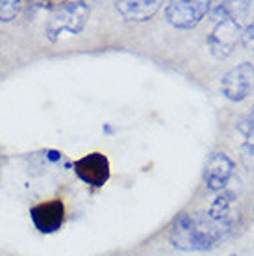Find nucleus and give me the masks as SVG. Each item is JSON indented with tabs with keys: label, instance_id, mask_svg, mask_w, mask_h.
<instances>
[{
	"label": "nucleus",
	"instance_id": "16",
	"mask_svg": "<svg viewBox=\"0 0 254 256\" xmlns=\"http://www.w3.org/2000/svg\"><path fill=\"white\" fill-rule=\"evenodd\" d=\"M230 256H238V254H230Z\"/></svg>",
	"mask_w": 254,
	"mask_h": 256
},
{
	"label": "nucleus",
	"instance_id": "9",
	"mask_svg": "<svg viewBox=\"0 0 254 256\" xmlns=\"http://www.w3.org/2000/svg\"><path fill=\"white\" fill-rule=\"evenodd\" d=\"M115 10L126 22H146L162 10V2H158V0L115 2Z\"/></svg>",
	"mask_w": 254,
	"mask_h": 256
},
{
	"label": "nucleus",
	"instance_id": "1",
	"mask_svg": "<svg viewBox=\"0 0 254 256\" xmlns=\"http://www.w3.org/2000/svg\"><path fill=\"white\" fill-rule=\"evenodd\" d=\"M234 223H219L208 214H180L171 224L169 242L184 252H204L219 247L234 232Z\"/></svg>",
	"mask_w": 254,
	"mask_h": 256
},
{
	"label": "nucleus",
	"instance_id": "4",
	"mask_svg": "<svg viewBox=\"0 0 254 256\" xmlns=\"http://www.w3.org/2000/svg\"><path fill=\"white\" fill-rule=\"evenodd\" d=\"M74 173L84 184L89 188H102L108 184L110 176H112V167L106 154L102 152H91L88 156L80 158L74 162Z\"/></svg>",
	"mask_w": 254,
	"mask_h": 256
},
{
	"label": "nucleus",
	"instance_id": "6",
	"mask_svg": "<svg viewBox=\"0 0 254 256\" xmlns=\"http://www.w3.org/2000/svg\"><path fill=\"white\" fill-rule=\"evenodd\" d=\"M242 39V26L238 19H226L217 22L214 32L208 38V46H210L212 56L216 60H226L234 52L238 41Z\"/></svg>",
	"mask_w": 254,
	"mask_h": 256
},
{
	"label": "nucleus",
	"instance_id": "17",
	"mask_svg": "<svg viewBox=\"0 0 254 256\" xmlns=\"http://www.w3.org/2000/svg\"><path fill=\"white\" fill-rule=\"evenodd\" d=\"M252 216H254V208H252Z\"/></svg>",
	"mask_w": 254,
	"mask_h": 256
},
{
	"label": "nucleus",
	"instance_id": "14",
	"mask_svg": "<svg viewBox=\"0 0 254 256\" xmlns=\"http://www.w3.org/2000/svg\"><path fill=\"white\" fill-rule=\"evenodd\" d=\"M46 156H48V160H50V162H58L60 158H62V154L56 152V150H50V152L46 154Z\"/></svg>",
	"mask_w": 254,
	"mask_h": 256
},
{
	"label": "nucleus",
	"instance_id": "12",
	"mask_svg": "<svg viewBox=\"0 0 254 256\" xmlns=\"http://www.w3.org/2000/svg\"><path fill=\"white\" fill-rule=\"evenodd\" d=\"M238 130H240V134H243L245 138L254 134V106L248 110V114H245V116L240 119V122H238Z\"/></svg>",
	"mask_w": 254,
	"mask_h": 256
},
{
	"label": "nucleus",
	"instance_id": "7",
	"mask_svg": "<svg viewBox=\"0 0 254 256\" xmlns=\"http://www.w3.org/2000/svg\"><path fill=\"white\" fill-rule=\"evenodd\" d=\"M236 164L230 160L224 152H214L208 158L206 166L202 171V180L206 188L214 193L224 192L226 184L230 182V178L234 176Z\"/></svg>",
	"mask_w": 254,
	"mask_h": 256
},
{
	"label": "nucleus",
	"instance_id": "15",
	"mask_svg": "<svg viewBox=\"0 0 254 256\" xmlns=\"http://www.w3.org/2000/svg\"><path fill=\"white\" fill-rule=\"evenodd\" d=\"M104 132H106V134H114V130L110 128V124H104Z\"/></svg>",
	"mask_w": 254,
	"mask_h": 256
},
{
	"label": "nucleus",
	"instance_id": "5",
	"mask_svg": "<svg viewBox=\"0 0 254 256\" xmlns=\"http://www.w3.org/2000/svg\"><path fill=\"white\" fill-rule=\"evenodd\" d=\"M254 88V65L242 64L230 69L221 80V91L230 102H243Z\"/></svg>",
	"mask_w": 254,
	"mask_h": 256
},
{
	"label": "nucleus",
	"instance_id": "3",
	"mask_svg": "<svg viewBox=\"0 0 254 256\" xmlns=\"http://www.w3.org/2000/svg\"><path fill=\"white\" fill-rule=\"evenodd\" d=\"M212 4L204 0H180L171 2L166 8V17L169 24L178 30H193L197 28L206 15H210Z\"/></svg>",
	"mask_w": 254,
	"mask_h": 256
},
{
	"label": "nucleus",
	"instance_id": "8",
	"mask_svg": "<svg viewBox=\"0 0 254 256\" xmlns=\"http://www.w3.org/2000/svg\"><path fill=\"white\" fill-rule=\"evenodd\" d=\"M34 226L41 234H54L64 226L65 221V204L62 198H52L46 202H39L30 210Z\"/></svg>",
	"mask_w": 254,
	"mask_h": 256
},
{
	"label": "nucleus",
	"instance_id": "13",
	"mask_svg": "<svg viewBox=\"0 0 254 256\" xmlns=\"http://www.w3.org/2000/svg\"><path fill=\"white\" fill-rule=\"evenodd\" d=\"M242 43L248 52H254V22L242 32Z\"/></svg>",
	"mask_w": 254,
	"mask_h": 256
},
{
	"label": "nucleus",
	"instance_id": "2",
	"mask_svg": "<svg viewBox=\"0 0 254 256\" xmlns=\"http://www.w3.org/2000/svg\"><path fill=\"white\" fill-rule=\"evenodd\" d=\"M89 17H91V8L88 2L50 4L44 36L52 43H56L64 36H78L86 28Z\"/></svg>",
	"mask_w": 254,
	"mask_h": 256
},
{
	"label": "nucleus",
	"instance_id": "11",
	"mask_svg": "<svg viewBox=\"0 0 254 256\" xmlns=\"http://www.w3.org/2000/svg\"><path fill=\"white\" fill-rule=\"evenodd\" d=\"M22 12V2L15 0H0V22H12Z\"/></svg>",
	"mask_w": 254,
	"mask_h": 256
},
{
	"label": "nucleus",
	"instance_id": "10",
	"mask_svg": "<svg viewBox=\"0 0 254 256\" xmlns=\"http://www.w3.org/2000/svg\"><path fill=\"white\" fill-rule=\"evenodd\" d=\"M214 221L219 223H234L236 224V195L232 192H221L217 198L212 202L208 212Z\"/></svg>",
	"mask_w": 254,
	"mask_h": 256
}]
</instances>
